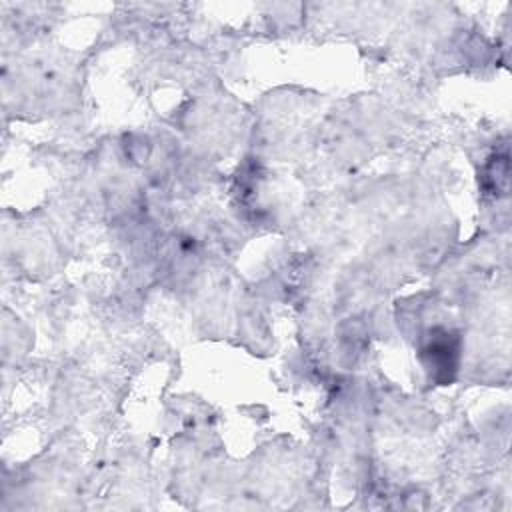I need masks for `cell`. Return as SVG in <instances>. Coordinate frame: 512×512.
<instances>
[{
  "label": "cell",
  "instance_id": "1",
  "mask_svg": "<svg viewBox=\"0 0 512 512\" xmlns=\"http://www.w3.org/2000/svg\"><path fill=\"white\" fill-rule=\"evenodd\" d=\"M424 366L430 370L432 378L438 382L450 380L452 372L456 370L458 358V342L446 330L434 336L422 350Z\"/></svg>",
  "mask_w": 512,
  "mask_h": 512
}]
</instances>
